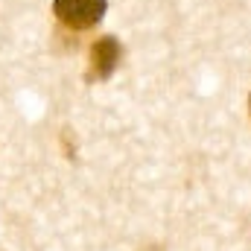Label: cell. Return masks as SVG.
Listing matches in <instances>:
<instances>
[{
	"mask_svg": "<svg viewBox=\"0 0 251 251\" xmlns=\"http://www.w3.org/2000/svg\"><path fill=\"white\" fill-rule=\"evenodd\" d=\"M120 64V44L111 35H102L94 47H91V70L88 79H108Z\"/></svg>",
	"mask_w": 251,
	"mask_h": 251,
	"instance_id": "cell-2",
	"label": "cell"
},
{
	"mask_svg": "<svg viewBox=\"0 0 251 251\" xmlns=\"http://www.w3.org/2000/svg\"><path fill=\"white\" fill-rule=\"evenodd\" d=\"M105 0H53V15L70 29H91L102 21Z\"/></svg>",
	"mask_w": 251,
	"mask_h": 251,
	"instance_id": "cell-1",
	"label": "cell"
}]
</instances>
